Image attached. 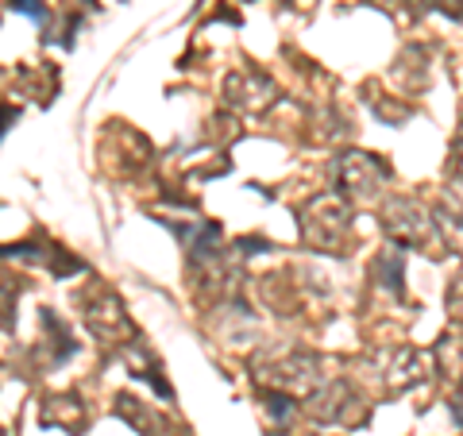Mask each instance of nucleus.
Segmentation results:
<instances>
[{
    "label": "nucleus",
    "mask_w": 463,
    "mask_h": 436,
    "mask_svg": "<svg viewBox=\"0 0 463 436\" xmlns=\"http://www.w3.org/2000/svg\"><path fill=\"white\" fill-rule=\"evenodd\" d=\"M12 12H24V16H32L39 24H47V5H39V0H8Z\"/></svg>",
    "instance_id": "1"
}]
</instances>
